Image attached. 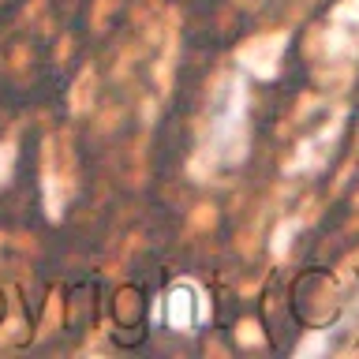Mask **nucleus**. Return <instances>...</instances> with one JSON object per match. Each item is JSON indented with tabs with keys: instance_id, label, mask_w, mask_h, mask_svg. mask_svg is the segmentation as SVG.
Instances as JSON below:
<instances>
[{
	"instance_id": "1",
	"label": "nucleus",
	"mask_w": 359,
	"mask_h": 359,
	"mask_svg": "<svg viewBox=\"0 0 359 359\" xmlns=\"http://www.w3.org/2000/svg\"><path fill=\"white\" fill-rule=\"evenodd\" d=\"M112 322H116V341L123 348H139L146 341V322H150V299L142 285H123L112 296Z\"/></svg>"
},
{
	"instance_id": "2",
	"label": "nucleus",
	"mask_w": 359,
	"mask_h": 359,
	"mask_svg": "<svg viewBox=\"0 0 359 359\" xmlns=\"http://www.w3.org/2000/svg\"><path fill=\"white\" fill-rule=\"evenodd\" d=\"M97 285L94 280H83V285H75L72 292H67V330L72 333H83L86 325H94L97 318V299H94Z\"/></svg>"
},
{
	"instance_id": "3",
	"label": "nucleus",
	"mask_w": 359,
	"mask_h": 359,
	"mask_svg": "<svg viewBox=\"0 0 359 359\" xmlns=\"http://www.w3.org/2000/svg\"><path fill=\"white\" fill-rule=\"evenodd\" d=\"M0 322H4V292H0Z\"/></svg>"
}]
</instances>
